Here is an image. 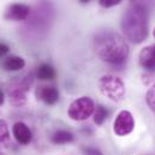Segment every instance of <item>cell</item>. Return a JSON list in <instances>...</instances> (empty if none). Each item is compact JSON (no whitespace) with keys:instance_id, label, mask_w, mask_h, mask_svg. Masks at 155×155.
I'll list each match as a JSON object with an SVG mask.
<instances>
[{"instance_id":"9c48e42d","label":"cell","mask_w":155,"mask_h":155,"mask_svg":"<svg viewBox=\"0 0 155 155\" xmlns=\"http://www.w3.org/2000/svg\"><path fill=\"white\" fill-rule=\"evenodd\" d=\"M12 134H13L15 138L17 140V142L21 143V144H24L25 146V144H29L31 142V138H33L31 130L23 121H18V123H16L13 125Z\"/></svg>"},{"instance_id":"52a82bcc","label":"cell","mask_w":155,"mask_h":155,"mask_svg":"<svg viewBox=\"0 0 155 155\" xmlns=\"http://www.w3.org/2000/svg\"><path fill=\"white\" fill-rule=\"evenodd\" d=\"M138 61L144 70L155 71V45H149L141 49Z\"/></svg>"},{"instance_id":"e0dca14e","label":"cell","mask_w":155,"mask_h":155,"mask_svg":"<svg viewBox=\"0 0 155 155\" xmlns=\"http://www.w3.org/2000/svg\"><path fill=\"white\" fill-rule=\"evenodd\" d=\"M123 0H99V4L105 7V8H108V7H113L116 5H119Z\"/></svg>"},{"instance_id":"7402d4cb","label":"cell","mask_w":155,"mask_h":155,"mask_svg":"<svg viewBox=\"0 0 155 155\" xmlns=\"http://www.w3.org/2000/svg\"><path fill=\"white\" fill-rule=\"evenodd\" d=\"M153 35H154V39H155V28H154V31H153Z\"/></svg>"},{"instance_id":"d6986e66","label":"cell","mask_w":155,"mask_h":155,"mask_svg":"<svg viewBox=\"0 0 155 155\" xmlns=\"http://www.w3.org/2000/svg\"><path fill=\"white\" fill-rule=\"evenodd\" d=\"M84 153H85V155H104L100 150H97L95 148H85Z\"/></svg>"},{"instance_id":"603a6c76","label":"cell","mask_w":155,"mask_h":155,"mask_svg":"<svg viewBox=\"0 0 155 155\" xmlns=\"http://www.w3.org/2000/svg\"><path fill=\"white\" fill-rule=\"evenodd\" d=\"M0 155H5V154H4V153H2V152H1V150H0Z\"/></svg>"},{"instance_id":"6da1fadb","label":"cell","mask_w":155,"mask_h":155,"mask_svg":"<svg viewBox=\"0 0 155 155\" xmlns=\"http://www.w3.org/2000/svg\"><path fill=\"white\" fill-rule=\"evenodd\" d=\"M96 55L108 64H123L129 57V45L123 36L114 31L106 30L99 33L94 39Z\"/></svg>"},{"instance_id":"4fadbf2b","label":"cell","mask_w":155,"mask_h":155,"mask_svg":"<svg viewBox=\"0 0 155 155\" xmlns=\"http://www.w3.org/2000/svg\"><path fill=\"white\" fill-rule=\"evenodd\" d=\"M11 138H10V131L7 123L2 119H0V149H5L10 146Z\"/></svg>"},{"instance_id":"3957f363","label":"cell","mask_w":155,"mask_h":155,"mask_svg":"<svg viewBox=\"0 0 155 155\" xmlns=\"http://www.w3.org/2000/svg\"><path fill=\"white\" fill-rule=\"evenodd\" d=\"M99 89L102 95L108 97L111 101L119 102L125 96V85L124 82L120 78L112 76V75H105L99 81Z\"/></svg>"},{"instance_id":"5b68a950","label":"cell","mask_w":155,"mask_h":155,"mask_svg":"<svg viewBox=\"0 0 155 155\" xmlns=\"http://www.w3.org/2000/svg\"><path fill=\"white\" fill-rule=\"evenodd\" d=\"M135 129V119L129 111H120L113 123V131L117 136H126Z\"/></svg>"},{"instance_id":"2e32d148","label":"cell","mask_w":155,"mask_h":155,"mask_svg":"<svg viewBox=\"0 0 155 155\" xmlns=\"http://www.w3.org/2000/svg\"><path fill=\"white\" fill-rule=\"evenodd\" d=\"M146 101H147L148 107H149L153 112H155V84L147 91Z\"/></svg>"},{"instance_id":"44dd1931","label":"cell","mask_w":155,"mask_h":155,"mask_svg":"<svg viewBox=\"0 0 155 155\" xmlns=\"http://www.w3.org/2000/svg\"><path fill=\"white\" fill-rule=\"evenodd\" d=\"M78 1H79L81 4H87V2H89L90 0H78Z\"/></svg>"},{"instance_id":"7a4b0ae2","label":"cell","mask_w":155,"mask_h":155,"mask_svg":"<svg viewBox=\"0 0 155 155\" xmlns=\"http://www.w3.org/2000/svg\"><path fill=\"white\" fill-rule=\"evenodd\" d=\"M121 30L126 39L134 43H142L148 36V12L141 4H132L121 17Z\"/></svg>"},{"instance_id":"30bf717a","label":"cell","mask_w":155,"mask_h":155,"mask_svg":"<svg viewBox=\"0 0 155 155\" xmlns=\"http://www.w3.org/2000/svg\"><path fill=\"white\" fill-rule=\"evenodd\" d=\"M25 66V60L17 55H10L2 61V68L6 71H18Z\"/></svg>"},{"instance_id":"5bb4252c","label":"cell","mask_w":155,"mask_h":155,"mask_svg":"<svg viewBox=\"0 0 155 155\" xmlns=\"http://www.w3.org/2000/svg\"><path fill=\"white\" fill-rule=\"evenodd\" d=\"M74 141V135L70 131L59 130L52 136V142L55 144H66Z\"/></svg>"},{"instance_id":"277c9868","label":"cell","mask_w":155,"mask_h":155,"mask_svg":"<svg viewBox=\"0 0 155 155\" xmlns=\"http://www.w3.org/2000/svg\"><path fill=\"white\" fill-rule=\"evenodd\" d=\"M94 110H95L94 101L88 96H82L70 105L68 110V114L72 120L82 121L93 116Z\"/></svg>"},{"instance_id":"7c38bea8","label":"cell","mask_w":155,"mask_h":155,"mask_svg":"<svg viewBox=\"0 0 155 155\" xmlns=\"http://www.w3.org/2000/svg\"><path fill=\"white\" fill-rule=\"evenodd\" d=\"M36 76L41 81H52L57 76L55 70L53 69V66L48 65V64H42L40 65L36 72Z\"/></svg>"},{"instance_id":"8992f818","label":"cell","mask_w":155,"mask_h":155,"mask_svg":"<svg viewBox=\"0 0 155 155\" xmlns=\"http://www.w3.org/2000/svg\"><path fill=\"white\" fill-rule=\"evenodd\" d=\"M30 15V7L25 4H11L4 15V18L6 21H12V22H21L25 21Z\"/></svg>"},{"instance_id":"ba28073f","label":"cell","mask_w":155,"mask_h":155,"mask_svg":"<svg viewBox=\"0 0 155 155\" xmlns=\"http://www.w3.org/2000/svg\"><path fill=\"white\" fill-rule=\"evenodd\" d=\"M36 97L46 105H54L59 100V90L52 85H42L36 90Z\"/></svg>"},{"instance_id":"ac0fdd59","label":"cell","mask_w":155,"mask_h":155,"mask_svg":"<svg viewBox=\"0 0 155 155\" xmlns=\"http://www.w3.org/2000/svg\"><path fill=\"white\" fill-rule=\"evenodd\" d=\"M8 51H10V47H8L6 43L0 42V58L4 57V55H6V54L8 53Z\"/></svg>"},{"instance_id":"8fae6325","label":"cell","mask_w":155,"mask_h":155,"mask_svg":"<svg viewBox=\"0 0 155 155\" xmlns=\"http://www.w3.org/2000/svg\"><path fill=\"white\" fill-rule=\"evenodd\" d=\"M8 97H10V104L15 107H21L27 102L25 90L19 87H16L15 89H12L8 94Z\"/></svg>"},{"instance_id":"ffe728a7","label":"cell","mask_w":155,"mask_h":155,"mask_svg":"<svg viewBox=\"0 0 155 155\" xmlns=\"http://www.w3.org/2000/svg\"><path fill=\"white\" fill-rule=\"evenodd\" d=\"M4 101H5V96H4V93H2V90L0 89V106L4 104Z\"/></svg>"},{"instance_id":"9a60e30c","label":"cell","mask_w":155,"mask_h":155,"mask_svg":"<svg viewBox=\"0 0 155 155\" xmlns=\"http://www.w3.org/2000/svg\"><path fill=\"white\" fill-rule=\"evenodd\" d=\"M107 114H108V112H107V110L102 105L95 106V110H94V113H93V116H94V123L96 125H102L104 121L107 118Z\"/></svg>"}]
</instances>
